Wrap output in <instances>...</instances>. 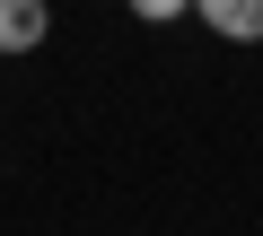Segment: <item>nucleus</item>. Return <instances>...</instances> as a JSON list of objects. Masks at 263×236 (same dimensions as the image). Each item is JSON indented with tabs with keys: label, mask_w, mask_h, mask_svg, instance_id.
I'll return each instance as SVG.
<instances>
[{
	"label": "nucleus",
	"mask_w": 263,
	"mask_h": 236,
	"mask_svg": "<svg viewBox=\"0 0 263 236\" xmlns=\"http://www.w3.org/2000/svg\"><path fill=\"white\" fill-rule=\"evenodd\" d=\"M44 0H0V53H35L44 44Z\"/></svg>",
	"instance_id": "nucleus-2"
},
{
	"label": "nucleus",
	"mask_w": 263,
	"mask_h": 236,
	"mask_svg": "<svg viewBox=\"0 0 263 236\" xmlns=\"http://www.w3.org/2000/svg\"><path fill=\"white\" fill-rule=\"evenodd\" d=\"M184 9H193V0H132V18H149V27L158 18H184Z\"/></svg>",
	"instance_id": "nucleus-3"
},
{
	"label": "nucleus",
	"mask_w": 263,
	"mask_h": 236,
	"mask_svg": "<svg viewBox=\"0 0 263 236\" xmlns=\"http://www.w3.org/2000/svg\"><path fill=\"white\" fill-rule=\"evenodd\" d=\"M193 18L228 44H263V0H193Z\"/></svg>",
	"instance_id": "nucleus-1"
}]
</instances>
